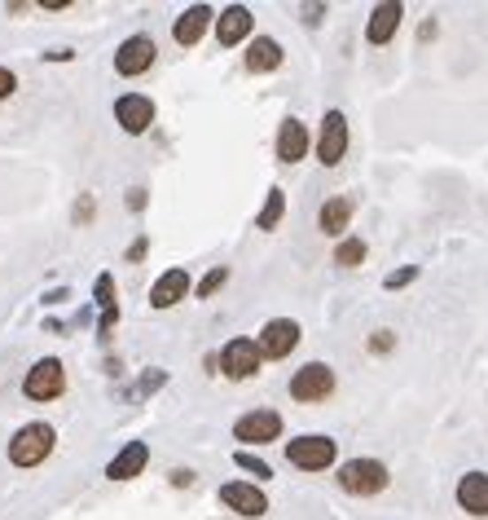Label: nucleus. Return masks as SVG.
<instances>
[{
	"label": "nucleus",
	"mask_w": 488,
	"mask_h": 520,
	"mask_svg": "<svg viewBox=\"0 0 488 520\" xmlns=\"http://www.w3.org/2000/svg\"><path fill=\"white\" fill-rule=\"evenodd\" d=\"M58 445V432L49 423H22L13 437H9V463L13 468H40Z\"/></svg>",
	"instance_id": "1"
},
{
	"label": "nucleus",
	"mask_w": 488,
	"mask_h": 520,
	"mask_svg": "<svg viewBox=\"0 0 488 520\" xmlns=\"http://www.w3.org/2000/svg\"><path fill=\"white\" fill-rule=\"evenodd\" d=\"M286 459H290V468L326 472V468H335V459H339V441L326 437V432H304V437H290V441H286Z\"/></svg>",
	"instance_id": "2"
},
{
	"label": "nucleus",
	"mask_w": 488,
	"mask_h": 520,
	"mask_svg": "<svg viewBox=\"0 0 488 520\" xmlns=\"http://www.w3.org/2000/svg\"><path fill=\"white\" fill-rule=\"evenodd\" d=\"M387 481H391V472H387V463H378V459H348V463L339 468V490L352 494V499H374V494H383Z\"/></svg>",
	"instance_id": "3"
},
{
	"label": "nucleus",
	"mask_w": 488,
	"mask_h": 520,
	"mask_svg": "<svg viewBox=\"0 0 488 520\" xmlns=\"http://www.w3.org/2000/svg\"><path fill=\"white\" fill-rule=\"evenodd\" d=\"M66 392V366L58 362V358H40L31 371H27V380H22V397L27 401H53V397H62Z\"/></svg>",
	"instance_id": "4"
},
{
	"label": "nucleus",
	"mask_w": 488,
	"mask_h": 520,
	"mask_svg": "<svg viewBox=\"0 0 488 520\" xmlns=\"http://www.w3.org/2000/svg\"><path fill=\"white\" fill-rule=\"evenodd\" d=\"M348 154V115L344 111H326L321 132H317V159L321 168H339Z\"/></svg>",
	"instance_id": "5"
},
{
	"label": "nucleus",
	"mask_w": 488,
	"mask_h": 520,
	"mask_svg": "<svg viewBox=\"0 0 488 520\" xmlns=\"http://www.w3.org/2000/svg\"><path fill=\"white\" fill-rule=\"evenodd\" d=\"M335 392V371L326 362H308L290 375V397L295 401H326Z\"/></svg>",
	"instance_id": "6"
},
{
	"label": "nucleus",
	"mask_w": 488,
	"mask_h": 520,
	"mask_svg": "<svg viewBox=\"0 0 488 520\" xmlns=\"http://www.w3.org/2000/svg\"><path fill=\"white\" fill-rule=\"evenodd\" d=\"M154 53H159L154 40L136 31V35H128L120 49H115V71H120L123 80H136V75H145L154 67Z\"/></svg>",
	"instance_id": "7"
},
{
	"label": "nucleus",
	"mask_w": 488,
	"mask_h": 520,
	"mask_svg": "<svg viewBox=\"0 0 488 520\" xmlns=\"http://www.w3.org/2000/svg\"><path fill=\"white\" fill-rule=\"evenodd\" d=\"M255 344H259V353L264 358H290L295 349H299V322H290V318H273V322H264V331L255 335Z\"/></svg>",
	"instance_id": "8"
},
{
	"label": "nucleus",
	"mask_w": 488,
	"mask_h": 520,
	"mask_svg": "<svg viewBox=\"0 0 488 520\" xmlns=\"http://www.w3.org/2000/svg\"><path fill=\"white\" fill-rule=\"evenodd\" d=\"M259 362H264V353H259V344L255 340H229L225 344V353H221V371L229 375V380H251V375H259Z\"/></svg>",
	"instance_id": "9"
},
{
	"label": "nucleus",
	"mask_w": 488,
	"mask_h": 520,
	"mask_svg": "<svg viewBox=\"0 0 488 520\" xmlns=\"http://www.w3.org/2000/svg\"><path fill=\"white\" fill-rule=\"evenodd\" d=\"M234 437L243 445H268V441L282 437V414L277 410H251V414H243L234 423Z\"/></svg>",
	"instance_id": "10"
},
{
	"label": "nucleus",
	"mask_w": 488,
	"mask_h": 520,
	"mask_svg": "<svg viewBox=\"0 0 488 520\" xmlns=\"http://www.w3.org/2000/svg\"><path fill=\"white\" fill-rule=\"evenodd\" d=\"M115 120H120V129L128 137H141V132H150V124H154V102L145 93H123L120 102H115Z\"/></svg>",
	"instance_id": "11"
},
{
	"label": "nucleus",
	"mask_w": 488,
	"mask_h": 520,
	"mask_svg": "<svg viewBox=\"0 0 488 520\" xmlns=\"http://www.w3.org/2000/svg\"><path fill=\"white\" fill-rule=\"evenodd\" d=\"M194 291V282H190V269H167V273H159L154 278V287H150V309H172V304H181L185 295Z\"/></svg>",
	"instance_id": "12"
},
{
	"label": "nucleus",
	"mask_w": 488,
	"mask_h": 520,
	"mask_svg": "<svg viewBox=\"0 0 488 520\" xmlns=\"http://www.w3.org/2000/svg\"><path fill=\"white\" fill-rule=\"evenodd\" d=\"M212 22H216V9H212V4H190V9L172 22V40H176L181 49H194Z\"/></svg>",
	"instance_id": "13"
},
{
	"label": "nucleus",
	"mask_w": 488,
	"mask_h": 520,
	"mask_svg": "<svg viewBox=\"0 0 488 520\" xmlns=\"http://www.w3.org/2000/svg\"><path fill=\"white\" fill-rule=\"evenodd\" d=\"M352 212H357V199H352V194H335V199L321 203L317 230H321L326 239H344V230L352 225Z\"/></svg>",
	"instance_id": "14"
},
{
	"label": "nucleus",
	"mask_w": 488,
	"mask_h": 520,
	"mask_svg": "<svg viewBox=\"0 0 488 520\" xmlns=\"http://www.w3.org/2000/svg\"><path fill=\"white\" fill-rule=\"evenodd\" d=\"M251 27H255V18H251V9H246V4H229V9H221V13H216V40H221V49L243 44L246 35H251Z\"/></svg>",
	"instance_id": "15"
},
{
	"label": "nucleus",
	"mask_w": 488,
	"mask_h": 520,
	"mask_svg": "<svg viewBox=\"0 0 488 520\" xmlns=\"http://www.w3.org/2000/svg\"><path fill=\"white\" fill-rule=\"evenodd\" d=\"M221 503H225L229 512H238V516H264V512H268L264 490H255V485H246V481L221 485Z\"/></svg>",
	"instance_id": "16"
},
{
	"label": "nucleus",
	"mask_w": 488,
	"mask_h": 520,
	"mask_svg": "<svg viewBox=\"0 0 488 520\" xmlns=\"http://www.w3.org/2000/svg\"><path fill=\"white\" fill-rule=\"evenodd\" d=\"M400 18H405V4H400V0L374 4V13H369V22H366V40L369 44H387V40L400 31Z\"/></svg>",
	"instance_id": "17"
},
{
	"label": "nucleus",
	"mask_w": 488,
	"mask_h": 520,
	"mask_svg": "<svg viewBox=\"0 0 488 520\" xmlns=\"http://www.w3.org/2000/svg\"><path fill=\"white\" fill-rule=\"evenodd\" d=\"M453 494H458V508H462L467 516L488 520V472H467Z\"/></svg>",
	"instance_id": "18"
},
{
	"label": "nucleus",
	"mask_w": 488,
	"mask_h": 520,
	"mask_svg": "<svg viewBox=\"0 0 488 520\" xmlns=\"http://www.w3.org/2000/svg\"><path fill=\"white\" fill-rule=\"evenodd\" d=\"M145 463H150V445H145V441H128L120 454L106 463V477H111V481H132V477L145 472Z\"/></svg>",
	"instance_id": "19"
},
{
	"label": "nucleus",
	"mask_w": 488,
	"mask_h": 520,
	"mask_svg": "<svg viewBox=\"0 0 488 520\" xmlns=\"http://www.w3.org/2000/svg\"><path fill=\"white\" fill-rule=\"evenodd\" d=\"M282 67V44L273 40V35H255L251 44H246V71L251 75H268V71H277Z\"/></svg>",
	"instance_id": "20"
},
{
	"label": "nucleus",
	"mask_w": 488,
	"mask_h": 520,
	"mask_svg": "<svg viewBox=\"0 0 488 520\" xmlns=\"http://www.w3.org/2000/svg\"><path fill=\"white\" fill-rule=\"evenodd\" d=\"M308 154V129L299 120H282L277 129V163H299Z\"/></svg>",
	"instance_id": "21"
},
{
	"label": "nucleus",
	"mask_w": 488,
	"mask_h": 520,
	"mask_svg": "<svg viewBox=\"0 0 488 520\" xmlns=\"http://www.w3.org/2000/svg\"><path fill=\"white\" fill-rule=\"evenodd\" d=\"M97 304H102V340H111L115 322H120V304H115V278L102 273L97 278Z\"/></svg>",
	"instance_id": "22"
},
{
	"label": "nucleus",
	"mask_w": 488,
	"mask_h": 520,
	"mask_svg": "<svg viewBox=\"0 0 488 520\" xmlns=\"http://www.w3.org/2000/svg\"><path fill=\"white\" fill-rule=\"evenodd\" d=\"M282 212H286V190H282V185H273V190H268V203H264V212L255 217V230H264V234H268V230H277Z\"/></svg>",
	"instance_id": "23"
},
{
	"label": "nucleus",
	"mask_w": 488,
	"mask_h": 520,
	"mask_svg": "<svg viewBox=\"0 0 488 520\" xmlns=\"http://www.w3.org/2000/svg\"><path fill=\"white\" fill-rule=\"evenodd\" d=\"M366 243H361V239H344V243H339V248H335V264H339V269H357V264H361V260H366Z\"/></svg>",
	"instance_id": "24"
},
{
	"label": "nucleus",
	"mask_w": 488,
	"mask_h": 520,
	"mask_svg": "<svg viewBox=\"0 0 488 520\" xmlns=\"http://www.w3.org/2000/svg\"><path fill=\"white\" fill-rule=\"evenodd\" d=\"M234 463H238L243 472H251L255 481H268V477H273V468H268L259 454H251V450H238V454H234Z\"/></svg>",
	"instance_id": "25"
},
{
	"label": "nucleus",
	"mask_w": 488,
	"mask_h": 520,
	"mask_svg": "<svg viewBox=\"0 0 488 520\" xmlns=\"http://www.w3.org/2000/svg\"><path fill=\"white\" fill-rule=\"evenodd\" d=\"M225 282H229V269H225V264H216V269H212V273L198 282V300H212V295H216Z\"/></svg>",
	"instance_id": "26"
},
{
	"label": "nucleus",
	"mask_w": 488,
	"mask_h": 520,
	"mask_svg": "<svg viewBox=\"0 0 488 520\" xmlns=\"http://www.w3.org/2000/svg\"><path fill=\"white\" fill-rule=\"evenodd\" d=\"M414 278H418V264H405L400 273H387V278H383V287H387V291H400V287H409Z\"/></svg>",
	"instance_id": "27"
},
{
	"label": "nucleus",
	"mask_w": 488,
	"mask_h": 520,
	"mask_svg": "<svg viewBox=\"0 0 488 520\" xmlns=\"http://www.w3.org/2000/svg\"><path fill=\"white\" fill-rule=\"evenodd\" d=\"M391 344H396L391 331H374V335H369V353H391Z\"/></svg>",
	"instance_id": "28"
},
{
	"label": "nucleus",
	"mask_w": 488,
	"mask_h": 520,
	"mask_svg": "<svg viewBox=\"0 0 488 520\" xmlns=\"http://www.w3.org/2000/svg\"><path fill=\"white\" fill-rule=\"evenodd\" d=\"M13 89H18V75H13L9 67H0V102H4V98H13Z\"/></svg>",
	"instance_id": "29"
},
{
	"label": "nucleus",
	"mask_w": 488,
	"mask_h": 520,
	"mask_svg": "<svg viewBox=\"0 0 488 520\" xmlns=\"http://www.w3.org/2000/svg\"><path fill=\"white\" fill-rule=\"evenodd\" d=\"M128 208H132V212H141V208H145V190H141V185H132V190H128Z\"/></svg>",
	"instance_id": "30"
},
{
	"label": "nucleus",
	"mask_w": 488,
	"mask_h": 520,
	"mask_svg": "<svg viewBox=\"0 0 488 520\" xmlns=\"http://www.w3.org/2000/svg\"><path fill=\"white\" fill-rule=\"evenodd\" d=\"M172 485H194V472H190V468H176V472H172Z\"/></svg>",
	"instance_id": "31"
},
{
	"label": "nucleus",
	"mask_w": 488,
	"mask_h": 520,
	"mask_svg": "<svg viewBox=\"0 0 488 520\" xmlns=\"http://www.w3.org/2000/svg\"><path fill=\"white\" fill-rule=\"evenodd\" d=\"M145 248H150V243H145V239H136V243L128 248V260H141V256H145Z\"/></svg>",
	"instance_id": "32"
},
{
	"label": "nucleus",
	"mask_w": 488,
	"mask_h": 520,
	"mask_svg": "<svg viewBox=\"0 0 488 520\" xmlns=\"http://www.w3.org/2000/svg\"><path fill=\"white\" fill-rule=\"evenodd\" d=\"M304 13H308V18H304V22H321V13H326V4H308V9H304Z\"/></svg>",
	"instance_id": "33"
},
{
	"label": "nucleus",
	"mask_w": 488,
	"mask_h": 520,
	"mask_svg": "<svg viewBox=\"0 0 488 520\" xmlns=\"http://www.w3.org/2000/svg\"><path fill=\"white\" fill-rule=\"evenodd\" d=\"M159 384H163V371H159V375H145V380H141V389H145V392L159 389Z\"/></svg>",
	"instance_id": "34"
}]
</instances>
